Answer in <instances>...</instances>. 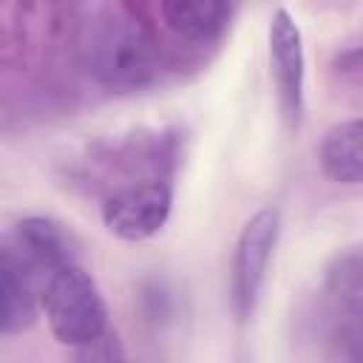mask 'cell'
Segmentation results:
<instances>
[{
    "label": "cell",
    "mask_w": 363,
    "mask_h": 363,
    "mask_svg": "<svg viewBox=\"0 0 363 363\" xmlns=\"http://www.w3.org/2000/svg\"><path fill=\"white\" fill-rule=\"evenodd\" d=\"M79 51L88 71L113 91L145 88L159 71V43L150 26L125 6L91 17L79 34Z\"/></svg>",
    "instance_id": "6da1fadb"
},
{
    "label": "cell",
    "mask_w": 363,
    "mask_h": 363,
    "mask_svg": "<svg viewBox=\"0 0 363 363\" xmlns=\"http://www.w3.org/2000/svg\"><path fill=\"white\" fill-rule=\"evenodd\" d=\"M43 306L54 337L65 346H91L108 329L105 298L79 264L51 275L43 289Z\"/></svg>",
    "instance_id": "7a4b0ae2"
},
{
    "label": "cell",
    "mask_w": 363,
    "mask_h": 363,
    "mask_svg": "<svg viewBox=\"0 0 363 363\" xmlns=\"http://www.w3.org/2000/svg\"><path fill=\"white\" fill-rule=\"evenodd\" d=\"M278 233H281L278 210L261 207L244 221L235 238L233 267H230V306L238 323H244L255 312V303L261 298L267 269L278 244Z\"/></svg>",
    "instance_id": "3957f363"
},
{
    "label": "cell",
    "mask_w": 363,
    "mask_h": 363,
    "mask_svg": "<svg viewBox=\"0 0 363 363\" xmlns=\"http://www.w3.org/2000/svg\"><path fill=\"white\" fill-rule=\"evenodd\" d=\"M170 207H173L170 184L159 179H142L122 184L105 199L102 221L108 233L122 241H145L167 224Z\"/></svg>",
    "instance_id": "277c9868"
},
{
    "label": "cell",
    "mask_w": 363,
    "mask_h": 363,
    "mask_svg": "<svg viewBox=\"0 0 363 363\" xmlns=\"http://www.w3.org/2000/svg\"><path fill=\"white\" fill-rule=\"evenodd\" d=\"M267 37H269V71L275 79L281 113L292 128H298L303 113V79H306L301 28L286 9H275Z\"/></svg>",
    "instance_id": "5b68a950"
},
{
    "label": "cell",
    "mask_w": 363,
    "mask_h": 363,
    "mask_svg": "<svg viewBox=\"0 0 363 363\" xmlns=\"http://www.w3.org/2000/svg\"><path fill=\"white\" fill-rule=\"evenodd\" d=\"M9 244L26 261V267L45 284L65 267L77 264V238L74 233L48 216H28L14 227Z\"/></svg>",
    "instance_id": "8992f818"
},
{
    "label": "cell",
    "mask_w": 363,
    "mask_h": 363,
    "mask_svg": "<svg viewBox=\"0 0 363 363\" xmlns=\"http://www.w3.org/2000/svg\"><path fill=\"white\" fill-rule=\"evenodd\" d=\"M37 301H43V281L26 267L17 250L6 241L0 250V329L17 335L37 320Z\"/></svg>",
    "instance_id": "52a82bcc"
},
{
    "label": "cell",
    "mask_w": 363,
    "mask_h": 363,
    "mask_svg": "<svg viewBox=\"0 0 363 363\" xmlns=\"http://www.w3.org/2000/svg\"><path fill=\"white\" fill-rule=\"evenodd\" d=\"M159 14L176 37L187 43H213L227 28L233 9L221 0H164Z\"/></svg>",
    "instance_id": "ba28073f"
},
{
    "label": "cell",
    "mask_w": 363,
    "mask_h": 363,
    "mask_svg": "<svg viewBox=\"0 0 363 363\" xmlns=\"http://www.w3.org/2000/svg\"><path fill=\"white\" fill-rule=\"evenodd\" d=\"M320 167L337 184H363V119L332 125L320 142Z\"/></svg>",
    "instance_id": "9c48e42d"
},
{
    "label": "cell",
    "mask_w": 363,
    "mask_h": 363,
    "mask_svg": "<svg viewBox=\"0 0 363 363\" xmlns=\"http://www.w3.org/2000/svg\"><path fill=\"white\" fill-rule=\"evenodd\" d=\"M323 292L343 315H363V247H346L329 258Z\"/></svg>",
    "instance_id": "30bf717a"
},
{
    "label": "cell",
    "mask_w": 363,
    "mask_h": 363,
    "mask_svg": "<svg viewBox=\"0 0 363 363\" xmlns=\"http://www.w3.org/2000/svg\"><path fill=\"white\" fill-rule=\"evenodd\" d=\"M332 363H363V315H343L332 335Z\"/></svg>",
    "instance_id": "8fae6325"
}]
</instances>
